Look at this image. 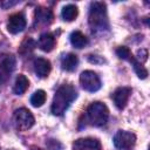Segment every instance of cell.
I'll list each match as a JSON object with an SVG mask.
<instances>
[{"mask_svg": "<svg viewBox=\"0 0 150 150\" xmlns=\"http://www.w3.org/2000/svg\"><path fill=\"white\" fill-rule=\"evenodd\" d=\"M81 87L89 93H95L101 88V80L98 75L93 70H84L80 75Z\"/></svg>", "mask_w": 150, "mask_h": 150, "instance_id": "obj_6", "label": "cell"}, {"mask_svg": "<svg viewBox=\"0 0 150 150\" xmlns=\"http://www.w3.org/2000/svg\"><path fill=\"white\" fill-rule=\"evenodd\" d=\"M13 122L16 129L19 130H28L30 129L34 123H35V118L33 116V114L26 109V108H19L14 111L13 115Z\"/></svg>", "mask_w": 150, "mask_h": 150, "instance_id": "obj_4", "label": "cell"}, {"mask_svg": "<svg viewBox=\"0 0 150 150\" xmlns=\"http://www.w3.org/2000/svg\"><path fill=\"white\" fill-rule=\"evenodd\" d=\"M35 20L42 25H49L53 21V12L49 8L38 7L35 9Z\"/></svg>", "mask_w": 150, "mask_h": 150, "instance_id": "obj_14", "label": "cell"}, {"mask_svg": "<svg viewBox=\"0 0 150 150\" xmlns=\"http://www.w3.org/2000/svg\"><path fill=\"white\" fill-rule=\"evenodd\" d=\"M79 64V57L73 53H67L61 57V68L66 71H74Z\"/></svg>", "mask_w": 150, "mask_h": 150, "instance_id": "obj_13", "label": "cell"}, {"mask_svg": "<svg viewBox=\"0 0 150 150\" xmlns=\"http://www.w3.org/2000/svg\"><path fill=\"white\" fill-rule=\"evenodd\" d=\"M109 117V109L102 102H93L86 110L84 120L93 127H102L107 123Z\"/></svg>", "mask_w": 150, "mask_h": 150, "instance_id": "obj_3", "label": "cell"}, {"mask_svg": "<svg viewBox=\"0 0 150 150\" xmlns=\"http://www.w3.org/2000/svg\"><path fill=\"white\" fill-rule=\"evenodd\" d=\"M77 97V91L76 88L71 84H63L61 86L53 98L50 111L55 116H61L66 112V110L70 107V104L75 101Z\"/></svg>", "mask_w": 150, "mask_h": 150, "instance_id": "obj_1", "label": "cell"}, {"mask_svg": "<svg viewBox=\"0 0 150 150\" xmlns=\"http://www.w3.org/2000/svg\"><path fill=\"white\" fill-rule=\"evenodd\" d=\"M88 22L93 33H103L109 28V21L107 16V6L104 2L94 1L89 7Z\"/></svg>", "mask_w": 150, "mask_h": 150, "instance_id": "obj_2", "label": "cell"}, {"mask_svg": "<svg viewBox=\"0 0 150 150\" xmlns=\"http://www.w3.org/2000/svg\"><path fill=\"white\" fill-rule=\"evenodd\" d=\"M69 39H70V43L73 45V47L79 48V49L86 47L87 43H88L87 36H86L82 32H80V30H74V32L70 34Z\"/></svg>", "mask_w": 150, "mask_h": 150, "instance_id": "obj_16", "label": "cell"}, {"mask_svg": "<svg viewBox=\"0 0 150 150\" xmlns=\"http://www.w3.org/2000/svg\"><path fill=\"white\" fill-rule=\"evenodd\" d=\"M95 57H93L91 55H89L88 56V59H89V61L90 62H93V63H102V62H104V60L103 59H101V60H98V57L100 56H97V55H94Z\"/></svg>", "mask_w": 150, "mask_h": 150, "instance_id": "obj_23", "label": "cell"}, {"mask_svg": "<svg viewBox=\"0 0 150 150\" xmlns=\"http://www.w3.org/2000/svg\"><path fill=\"white\" fill-rule=\"evenodd\" d=\"M34 48H35V42H34V40H32V39H26V40L21 43L19 52H20V54H22V55H27V54H29Z\"/></svg>", "mask_w": 150, "mask_h": 150, "instance_id": "obj_20", "label": "cell"}, {"mask_svg": "<svg viewBox=\"0 0 150 150\" xmlns=\"http://www.w3.org/2000/svg\"><path fill=\"white\" fill-rule=\"evenodd\" d=\"M16 66V59L13 54L0 55V84L7 82L14 71Z\"/></svg>", "mask_w": 150, "mask_h": 150, "instance_id": "obj_5", "label": "cell"}, {"mask_svg": "<svg viewBox=\"0 0 150 150\" xmlns=\"http://www.w3.org/2000/svg\"><path fill=\"white\" fill-rule=\"evenodd\" d=\"M130 95H131V88L130 87H120L111 94V98H112L116 108L122 110L125 108Z\"/></svg>", "mask_w": 150, "mask_h": 150, "instance_id": "obj_9", "label": "cell"}, {"mask_svg": "<svg viewBox=\"0 0 150 150\" xmlns=\"http://www.w3.org/2000/svg\"><path fill=\"white\" fill-rule=\"evenodd\" d=\"M131 64H132V68H134V71L136 73V75L139 77V79H146L148 76V70L144 68V66L141 63V61H138L134 55H131L128 60Z\"/></svg>", "mask_w": 150, "mask_h": 150, "instance_id": "obj_18", "label": "cell"}, {"mask_svg": "<svg viewBox=\"0 0 150 150\" xmlns=\"http://www.w3.org/2000/svg\"><path fill=\"white\" fill-rule=\"evenodd\" d=\"M116 54H117V56L120 57V59H122V60H129V57L132 55L131 54V52H130V49L128 48V47H125V46H121V47H118L117 49H116Z\"/></svg>", "mask_w": 150, "mask_h": 150, "instance_id": "obj_21", "label": "cell"}, {"mask_svg": "<svg viewBox=\"0 0 150 150\" xmlns=\"http://www.w3.org/2000/svg\"><path fill=\"white\" fill-rule=\"evenodd\" d=\"M18 4V1H1L0 2V6L2 7V8H8V7H12V6H14V5H16Z\"/></svg>", "mask_w": 150, "mask_h": 150, "instance_id": "obj_22", "label": "cell"}, {"mask_svg": "<svg viewBox=\"0 0 150 150\" xmlns=\"http://www.w3.org/2000/svg\"><path fill=\"white\" fill-rule=\"evenodd\" d=\"M34 71L35 74L39 76V77H47L50 73V69H52V66H50V62L49 60L45 59V57H38L34 60Z\"/></svg>", "mask_w": 150, "mask_h": 150, "instance_id": "obj_11", "label": "cell"}, {"mask_svg": "<svg viewBox=\"0 0 150 150\" xmlns=\"http://www.w3.org/2000/svg\"><path fill=\"white\" fill-rule=\"evenodd\" d=\"M38 46L41 50L43 52H50L53 50V48L55 47V38L52 33H43L40 35L39 41H38Z\"/></svg>", "mask_w": 150, "mask_h": 150, "instance_id": "obj_12", "label": "cell"}, {"mask_svg": "<svg viewBox=\"0 0 150 150\" xmlns=\"http://www.w3.org/2000/svg\"><path fill=\"white\" fill-rule=\"evenodd\" d=\"M29 87V81L28 79L23 75V74H20L16 79H15V82H14V86H13V91L15 95H22Z\"/></svg>", "mask_w": 150, "mask_h": 150, "instance_id": "obj_15", "label": "cell"}, {"mask_svg": "<svg viewBox=\"0 0 150 150\" xmlns=\"http://www.w3.org/2000/svg\"><path fill=\"white\" fill-rule=\"evenodd\" d=\"M26 25H27V21H26V16L23 15V13L21 12L14 13L8 18L7 30L12 34H18L26 28Z\"/></svg>", "mask_w": 150, "mask_h": 150, "instance_id": "obj_8", "label": "cell"}, {"mask_svg": "<svg viewBox=\"0 0 150 150\" xmlns=\"http://www.w3.org/2000/svg\"><path fill=\"white\" fill-rule=\"evenodd\" d=\"M32 150H40V149H36V148H32Z\"/></svg>", "mask_w": 150, "mask_h": 150, "instance_id": "obj_24", "label": "cell"}, {"mask_svg": "<svg viewBox=\"0 0 150 150\" xmlns=\"http://www.w3.org/2000/svg\"><path fill=\"white\" fill-rule=\"evenodd\" d=\"M77 14H79V9H77V7H76L75 5H73V4H69V5L64 6V7L62 8V12H61L62 19H63L64 21H68V22L75 20V18L77 16Z\"/></svg>", "mask_w": 150, "mask_h": 150, "instance_id": "obj_17", "label": "cell"}, {"mask_svg": "<svg viewBox=\"0 0 150 150\" xmlns=\"http://www.w3.org/2000/svg\"><path fill=\"white\" fill-rule=\"evenodd\" d=\"M114 145L117 149H129L131 148L136 142V135L131 131L127 130H118L114 138H112Z\"/></svg>", "mask_w": 150, "mask_h": 150, "instance_id": "obj_7", "label": "cell"}, {"mask_svg": "<svg viewBox=\"0 0 150 150\" xmlns=\"http://www.w3.org/2000/svg\"><path fill=\"white\" fill-rule=\"evenodd\" d=\"M73 150H102V146L97 138L84 137L79 138L73 143Z\"/></svg>", "mask_w": 150, "mask_h": 150, "instance_id": "obj_10", "label": "cell"}, {"mask_svg": "<svg viewBox=\"0 0 150 150\" xmlns=\"http://www.w3.org/2000/svg\"><path fill=\"white\" fill-rule=\"evenodd\" d=\"M46 93L43 91V90H41V89H39V90H36L33 95H32V97H30V103H32V105L33 107H35V108H39V107H41L45 102H46Z\"/></svg>", "mask_w": 150, "mask_h": 150, "instance_id": "obj_19", "label": "cell"}]
</instances>
